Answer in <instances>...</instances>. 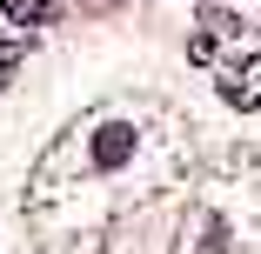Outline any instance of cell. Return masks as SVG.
Returning <instances> with one entry per match:
<instances>
[{
	"mask_svg": "<svg viewBox=\"0 0 261 254\" xmlns=\"http://www.w3.org/2000/svg\"><path fill=\"white\" fill-rule=\"evenodd\" d=\"M0 14H7V20H20V27H47V20H61V7H54V0H0Z\"/></svg>",
	"mask_w": 261,
	"mask_h": 254,
	"instance_id": "cell-4",
	"label": "cell"
},
{
	"mask_svg": "<svg viewBox=\"0 0 261 254\" xmlns=\"http://www.w3.org/2000/svg\"><path fill=\"white\" fill-rule=\"evenodd\" d=\"M174 254H261V161L228 154L221 167L194 174L181 201Z\"/></svg>",
	"mask_w": 261,
	"mask_h": 254,
	"instance_id": "cell-2",
	"label": "cell"
},
{
	"mask_svg": "<svg viewBox=\"0 0 261 254\" xmlns=\"http://www.w3.org/2000/svg\"><path fill=\"white\" fill-rule=\"evenodd\" d=\"M221 100H228L234 114H254L261 107V54H248V61H234L221 74Z\"/></svg>",
	"mask_w": 261,
	"mask_h": 254,
	"instance_id": "cell-3",
	"label": "cell"
},
{
	"mask_svg": "<svg viewBox=\"0 0 261 254\" xmlns=\"http://www.w3.org/2000/svg\"><path fill=\"white\" fill-rule=\"evenodd\" d=\"M201 34H215V40L228 34V40H234V34H241V14H234V7H201Z\"/></svg>",
	"mask_w": 261,
	"mask_h": 254,
	"instance_id": "cell-5",
	"label": "cell"
},
{
	"mask_svg": "<svg viewBox=\"0 0 261 254\" xmlns=\"http://www.w3.org/2000/svg\"><path fill=\"white\" fill-rule=\"evenodd\" d=\"M20 54H27V47L7 34V27H0V80H14V67H20Z\"/></svg>",
	"mask_w": 261,
	"mask_h": 254,
	"instance_id": "cell-6",
	"label": "cell"
},
{
	"mask_svg": "<svg viewBox=\"0 0 261 254\" xmlns=\"http://www.w3.org/2000/svg\"><path fill=\"white\" fill-rule=\"evenodd\" d=\"M194 167L188 121L161 100H100L87 107L27 174V228L40 254H108V234L174 194Z\"/></svg>",
	"mask_w": 261,
	"mask_h": 254,
	"instance_id": "cell-1",
	"label": "cell"
}]
</instances>
